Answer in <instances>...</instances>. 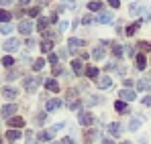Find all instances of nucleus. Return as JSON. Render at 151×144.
<instances>
[{
	"label": "nucleus",
	"instance_id": "a18cd8bd",
	"mask_svg": "<svg viewBox=\"0 0 151 144\" xmlns=\"http://www.w3.org/2000/svg\"><path fill=\"white\" fill-rule=\"evenodd\" d=\"M127 53H129L131 57H135V49H133V47H129V49H127Z\"/></svg>",
	"mask_w": 151,
	"mask_h": 144
},
{
	"label": "nucleus",
	"instance_id": "f8f14e48",
	"mask_svg": "<svg viewBox=\"0 0 151 144\" xmlns=\"http://www.w3.org/2000/svg\"><path fill=\"white\" fill-rule=\"evenodd\" d=\"M47 24H49V18H45V16H39V18H37V28H39V31H43V33H45Z\"/></svg>",
	"mask_w": 151,
	"mask_h": 144
},
{
	"label": "nucleus",
	"instance_id": "49530a36",
	"mask_svg": "<svg viewBox=\"0 0 151 144\" xmlns=\"http://www.w3.org/2000/svg\"><path fill=\"white\" fill-rule=\"evenodd\" d=\"M49 23H57V14H51V16H49Z\"/></svg>",
	"mask_w": 151,
	"mask_h": 144
},
{
	"label": "nucleus",
	"instance_id": "393cba45",
	"mask_svg": "<svg viewBox=\"0 0 151 144\" xmlns=\"http://www.w3.org/2000/svg\"><path fill=\"white\" fill-rule=\"evenodd\" d=\"M139 128H141V120H131L129 130H133V132H135V130H139Z\"/></svg>",
	"mask_w": 151,
	"mask_h": 144
},
{
	"label": "nucleus",
	"instance_id": "b1692460",
	"mask_svg": "<svg viewBox=\"0 0 151 144\" xmlns=\"http://www.w3.org/2000/svg\"><path fill=\"white\" fill-rule=\"evenodd\" d=\"M51 49H53L51 41H43V43H41V51H43V53H51Z\"/></svg>",
	"mask_w": 151,
	"mask_h": 144
},
{
	"label": "nucleus",
	"instance_id": "f257e3e1",
	"mask_svg": "<svg viewBox=\"0 0 151 144\" xmlns=\"http://www.w3.org/2000/svg\"><path fill=\"white\" fill-rule=\"evenodd\" d=\"M23 83H25V89H27V92H29V94H33V92L41 85V77H27Z\"/></svg>",
	"mask_w": 151,
	"mask_h": 144
},
{
	"label": "nucleus",
	"instance_id": "8fccbe9b",
	"mask_svg": "<svg viewBox=\"0 0 151 144\" xmlns=\"http://www.w3.org/2000/svg\"><path fill=\"white\" fill-rule=\"evenodd\" d=\"M102 144H114V142H112V140H108V138H106V140H102Z\"/></svg>",
	"mask_w": 151,
	"mask_h": 144
},
{
	"label": "nucleus",
	"instance_id": "ddd939ff",
	"mask_svg": "<svg viewBox=\"0 0 151 144\" xmlns=\"http://www.w3.org/2000/svg\"><path fill=\"white\" fill-rule=\"evenodd\" d=\"M45 87H47L49 92H53V94H55V92H59V85H57V81H55V79H47V81H45Z\"/></svg>",
	"mask_w": 151,
	"mask_h": 144
},
{
	"label": "nucleus",
	"instance_id": "f03ea898",
	"mask_svg": "<svg viewBox=\"0 0 151 144\" xmlns=\"http://www.w3.org/2000/svg\"><path fill=\"white\" fill-rule=\"evenodd\" d=\"M14 112H17V106L14 104H8V106H4L2 108V118H6V120H12V116H14Z\"/></svg>",
	"mask_w": 151,
	"mask_h": 144
},
{
	"label": "nucleus",
	"instance_id": "3c124183",
	"mask_svg": "<svg viewBox=\"0 0 151 144\" xmlns=\"http://www.w3.org/2000/svg\"><path fill=\"white\" fill-rule=\"evenodd\" d=\"M149 81H151V73H149Z\"/></svg>",
	"mask_w": 151,
	"mask_h": 144
},
{
	"label": "nucleus",
	"instance_id": "58836bf2",
	"mask_svg": "<svg viewBox=\"0 0 151 144\" xmlns=\"http://www.w3.org/2000/svg\"><path fill=\"white\" fill-rule=\"evenodd\" d=\"M49 63L57 65V55H53V53H51V55H49Z\"/></svg>",
	"mask_w": 151,
	"mask_h": 144
},
{
	"label": "nucleus",
	"instance_id": "c9c22d12",
	"mask_svg": "<svg viewBox=\"0 0 151 144\" xmlns=\"http://www.w3.org/2000/svg\"><path fill=\"white\" fill-rule=\"evenodd\" d=\"M29 16H33V18H39V8H31V10H29Z\"/></svg>",
	"mask_w": 151,
	"mask_h": 144
},
{
	"label": "nucleus",
	"instance_id": "0eeeda50",
	"mask_svg": "<svg viewBox=\"0 0 151 144\" xmlns=\"http://www.w3.org/2000/svg\"><path fill=\"white\" fill-rule=\"evenodd\" d=\"M119 96H121V99H125V101H133V99H135V92H131V89H121Z\"/></svg>",
	"mask_w": 151,
	"mask_h": 144
},
{
	"label": "nucleus",
	"instance_id": "7c9ffc66",
	"mask_svg": "<svg viewBox=\"0 0 151 144\" xmlns=\"http://www.w3.org/2000/svg\"><path fill=\"white\" fill-rule=\"evenodd\" d=\"M96 136H98V132H96V130H90V132L86 134V142H92Z\"/></svg>",
	"mask_w": 151,
	"mask_h": 144
},
{
	"label": "nucleus",
	"instance_id": "a19ab883",
	"mask_svg": "<svg viewBox=\"0 0 151 144\" xmlns=\"http://www.w3.org/2000/svg\"><path fill=\"white\" fill-rule=\"evenodd\" d=\"M68 26H70V23H65V21H63V23L59 24V31H65V28H68Z\"/></svg>",
	"mask_w": 151,
	"mask_h": 144
},
{
	"label": "nucleus",
	"instance_id": "6e6552de",
	"mask_svg": "<svg viewBox=\"0 0 151 144\" xmlns=\"http://www.w3.org/2000/svg\"><path fill=\"white\" fill-rule=\"evenodd\" d=\"M108 134H112V136H121V134H123V130H121V124L112 122V124L108 126Z\"/></svg>",
	"mask_w": 151,
	"mask_h": 144
},
{
	"label": "nucleus",
	"instance_id": "4be33fe9",
	"mask_svg": "<svg viewBox=\"0 0 151 144\" xmlns=\"http://www.w3.org/2000/svg\"><path fill=\"white\" fill-rule=\"evenodd\" d=\"M145 65H147V59L143 55H137V69H145Z\"/></svg>",
	"mask_w": 151,
	"mask_h": 144
},
{
	"label": "nucleus",
	"instance_id": "6ab92c4d",
	"mask_svg": "<svg viewBox=\"0 0 151 144\" xmlns=\"http://www.w3.org/2000/svg\"><path fill=\"white\" fill-rule=\"evenodd\" d=\"M6 138H8V140H19V138H21V132H19V130H8V132H6Z\"/></svg>",
	"mask_w": 151,
	"mask_h": 144
},
{
	"label": "nucleus",
	"instance_id": "72a5a7b5",
	"mask_svg": "<svg viewBox=\"0 0 151 144\" xmlns=\"http://www.w3.org/2000/svg\"><path fill=\"white\" fill-rule=\"evenodd\" d=\"M45 118H47V114H45V112H41V114L35 118V122H37V124H43V122H45Z\"/></svg>",
	"mask_w": 151,
	"mask_h": 144
},
{
	"label": "nucleus",
	"instance_id": "7ed1b4c3",
	"mask_svg": "<svg viewBox=\"0 0 151 144\" xmlns=\"http://www.w3.org/2000/svg\"><path fill=\"white\" fill-rule=\"evenodd\" d=\"M78 122H80L82 126H90V124L94 122V118H92L90 112H80V114H78Z\"/></svg>",
	"mask_w": 151,
	"mask_h": 144
},
{
	"label": "nucleus",
	"instance_id": "2eb2a0df",
	"mask_svg": "<svg viewBox=\"0 0 151 144\" xmlns=\"http://www.w3.org/2000/svg\"><path fill=\"white\" fill-rule=\"evenodd\" d=\"M96 23H102V24H108V23H112V14H100V16H96Z\"/></svg>",
	"mask_w": 151,
	"mask_h": 144
},
{
	"label": "nucleus",
	"instance_id": "de8ad7c7",
	"mask_svg": "<svg viewBox=\"0 0 151 144\" xmlns=\"http://www.w3.org/2000/svg\"><path fill=\"white\" fill-rule=\"evenodd\" d=\"M82 23H84V24H90V23H92V18H90V16H84V21H82Z\"/></svg>",
	"mask_w": 151,
	"mask_h": 144
},
{
	"label": "nucleus",
	"instance_id": "1a4fd4ad",
	"mask_svg": "<svg viewBox=\"0 0 151 144\" xmlns=\"http://www.w3.org/2000/svg\"><path fill=\"white\" fill-rule=\"evenodd\" d=\"M68 47L72 49V51H78L80 47H84V41L82 39H70L68 41Z\"/></svg>",
	"mask_w": 151,
	"mask_h": 144
},
{
	"label": "nucleus",
	"instance_id": "cd10ccee",
	"mask_svg": "<svg viewBox=\"0 0 151 144\" xmlns=\"http://www.w3.org/2000/svg\"><path fill=\"white\" fill-rule=\"evenodd\" d=\"M129 10H131V14H137V12H141V10H143V6H141V4H131V8H129Z\"/></svg>",
	"mask_w": 151,
	"mask_h": 144
},
{
	"label": "nucleus",
	"instance_id": "ea45409f",
	"mask_svg": "<svg viewBox=\"0 0 151 144\" xmlns=\"http://www.w3.org/2000/svg\"><path fill=\"white\" fill-rule=\"evenodd\" d=\"M61 73V67L59 65H53V75H59Z\"/></svg>",
	"mask_w": 151,
	"mask_h": 144
},
{
	"label": "nucleus",
	"instance_id": "09e8293b",
	"mask_svg": "<svg viewBox=\"0 0 151 144\" xmlns=\"http://www.w3.org/2000/svg\"><path fill=\"white\" fill-rule=\"evenodd\" d=\"M29 2H31V0H19V4H23V6H25V4H29Z\"/></svg>",
	"mask_w": 151,
	"mask_h": 144
},
{
	"label": "nucleus",
	"instance_id": "2f4dec72",
	"mask_svg": "<svg viewBox=\"0 0 151 144\" xmlns=\"http://www.w3.org/2000/svg\"><path fill=\"white\" fill-rule=\"evenodd\" d=\"M137 87H139L141 92H143V89H149V81H143V79H141V81L137 83Z\"/></svg>",
	"mask_w": 151,
	"mask_h": 144
},
{
	"label": "nucleus",
	"instance_id": "9b49d317",
	"mask_svg": "<svg viewBox=\"0 0 151 144\" xmlns=\"http://www.w3.org/2000/svg\"><path fill=\"white\" fill-rule=\"evenodd\" d=\"M2 96L6 97V99H14L19 94H17V89H12V87H4V89H2Z\"/></svg>",
	"mask_w": 151,
	"mask_h": 144
},
{
	"label": "nucleus",
	"instance_id": "20e7f679",
	"mask_svg": "<svg viewBox=\"0 0 151 144\" xmlns=\"http://www.w3.org/2000/svg\"><path fill=\"white\" fill-rule=\"evenodd\" d=\"M19 31H21L23 35H31V33H33V24L29 23V21H21V23H19Z\"/></svg>",
	"mask_w": 151,
	"mask_h": 144
},
{
	"label": "nucleus",
	"instance_id": "9d476101",
	"mask_svg": "<svg viewBox=\"0 0 151 144\" xmlns=\"http://www.w3.org/2000/svg\"><path fill=\"white\" fill-rule=\"evenodd\" d=\"M61 108V99H49L47 101V112H55Z\"/></svg>",
	"mask_w": 151,
	"mask_h": 144
},
{
	"label": "nucleus",
	"instance_id": "c85d7f7f",
	"mask_svg": "<svg viewBox=\"0 0 151 144\" xmlns=\"http://www.w3.org/2000/svg\"><path fill=\"white\" fill-rule=\"evenodd\" d=\"M0 33H2V35H10V33H12V26H10V24H2V26H0Z\"/></svg>",
	"mask_w": 151,
	"mask_h": 144
},
{
	"label": "nucleus",
	"instance_id": "e433bc0d",
	"mask_svg": "<svg viewBox=\"0 0 151 144\" xmlns=\"http://www.w3.org/2000/svg\"><path fill=\"white\" fill-rule=\"evenodd\" d=\"M98 101H100L98 97H88V99H86V104H88V106H94V104H98Z\"/></svg>",
	"mask_w": 151,
	"mask_h": 144
},
{
	"label": "nucleus",
	"instance_id": "864d4df0",
	"mask_svg": "<svg viewBox=\"0 0 151 144\" xmlns=\"http://www.w3.org/2000/svg\"><path fill=\"white\" fill-rule=\"evenodd\" d=\"M0 142H2V140H0Z\"/></svg>",
	"mask_w": 151,
	"mask_h": 144
},
{
	"label": "nucleus",
	"instance_id": "c03bdc74",
	"mask_svg": "<svg viewBox=\"0 0 151 144\" xmlns=\"http://www.w3.org/2000/svg\"><path fill=\"white\" fill-rule=\"evenodd\" d=\"M10 2H12V0H0V6H8Z\"/></svg>",
	"mask_w": 151,
	"mask_h": 144
},
{
	"label": "nucleus",
	"instance_id": "bb28decb",
	"mask_svg": "<svg viewBox=\"0 0 151 144\" xmlns=\"http://www.w3.org/2000/svg\"><path fill=\"white\" fill-rule=\"evenodd\" d=\"M43 65H45V61H43V59H37V61H33V69H35V71L43 69Z\"/></svg>",
	"mask_w": 151,
	"mask_h": 144
},
{
	"label": "nucleus",
	"instance_id": "a211bd4d",
	"mask_svg": "<svg viewBox=\"0 0 151 144\" xmlns=\"http://www.w3.org/2000/svg\"><path fill=\"white\" fill-rule=\"evenodd\" d=\"M114 110H116V112H121V114H127V112H129L127 104H125V101H121V99H119V101L114 104Z\"/></svg>",
	"mask_w": 151,
	"mask_h": 144
},
{
	"label": "nucleus",
	"instance_id": "39448f33",
	"mask_svg": "<svg viewBox=\"0 0 151 144\" xmlns=\"http://www.w3.org/2000/svg\"><path fill=\"white\" fill-rule=\"evenodd\" d=\"M19 45H21V43H19V39H8V41L4 43V51H10V53H12V51H17V49H19Z\"/></svg>",
	"mask_w": 151,
	"mask_h": 144
},
{
	"label": "nucleus",
	"instance_id": "79ce46f5",
	"mask_svg": "<svg viewBox=\"0 0 151 144\" xmlns=\"http://www.w3.org/2000/svg\"><path fill=\"white\" fill-rule=\"evenodd\" d=\"M123 83H125V87H131L133 85V79H123Z\"/></svg>",
	"mask_w": 151,
	"mask_h": 144
},
{
	"label": "nucleus",
	"instance_id": "a878e982",
	"mask_svg": "<svg viewBox=\"0 0 151 144\" xmlns=\"http://www.w3.org/2000/svg\"><path fill=\"white\" fill-rule=\"evenodd\" d=\"M86 75L94 79V77H98V69H96V67H88V69H86Z\"/></svg>",
	"mask_w": 151,
	"mask_h": 144
},
{
	"label": "nucleus",
	"instance_id": "4468645a",
	"mask_svg": "<svg viewBox=\"0 0 151 144\" xmlns=\"http://www.w3.org/2000/svg\"><path fill=\"white\" fill-rule=\"evenodd\" d=\"M10 16H12V14H10L8 10L0 8V23H2V24H8V21H10Z\"/></svg>",
	"mask_w": 151,
	"mask_h": 144
},
{
	"label": "nucleus",
	"instance_id": "603ef678",
	"mask_svg": "<svg viewBox=\"0 0 151 144\" xmlns=\"http://www.w3.org/2000/svg\"><path fill=\"white\" fill-rule=\"evenodd\" d=\"M123 144H131V142H123Z\"/></svg>",
	"mask_w": 151,
	"mask_h": 144
},
{
	"label": "nucleus",
	"instance_id": "4c0bfd02",
	"mask_svg": "<svg viewBox=\"0 0 151 144\" xmlns=\"http://www.w3.org/2000/svg\"><path fill=\"white\" fill-rule=\"evenodd\" d=\"M108 4H110L112 8H119V6H121V0H108Z\"/></svg>",
	"mask_w": 151,
	"mask_h": 144
},
{
	"label": "nucleus",
	"instance_id": "c756f323",
	"mask_svg": "<svg viewBox=\"0 0 151 144\" xmlns=\"http://www.w3.org/2000/svg\"><path fill=\"white\" fill-rule=\"evenodd\" d=\"M2 65H4V67H12V65H14V59H12V57H4V59H2Z\"/></svg>",
	"mask_w": 151,
	"mask_h": 144
},
{
	"label": "nucleus",
	"instance_id": "423d86ee",
	"mask_svg": "<svg viewBox=\"0 0 151 144\" xmlns=\"http://www.w3.org/2000/svg\"><path fill=\"white\" fill-rule=\"evenodd\" d=\"M96 85H98L100 89H106V87H110V85H112V79H110L108 75H104V77H100V79L96 81Z\"/></svg>",
	"mask_w": 151,
	"mask_h": 144
},
{
	"label": "nucleus",
	"instance_id": "f3484780",
	"mask_svg": "<svg viewBox=\"0 0 151 144\" xmlns=\"http://www.w3.org/2000/svg\"><path fill=\"white\" fill-rule=\"evenodd\" d=\"M72 67H74V71L78 73V75L84 71V63H82L80 59H74V61H72Z\"/></svg>",
	"mask_w": 151,
	"mask_h": 144
},
{
	"label": "nucleus",
	"instance_id": "dca6fc26",
	"mask_svg": "<svg viewBox=\"0 0 151 144\" xmlns=\"http://www.w3.org/2000/svg\"><path fill=\"white\" fill-rule=\"evenodd\" d=\"M104 55H106V53H104V49H102V47H96L94 51H92V57H94L96 61H100V59H104Z\"/></svg>",
	"mask_w": 151,
	"mask_h": 144
},
{
	"label": "nucleus",
	"instance_id": "aec40b11",
	"mask_svg": "<svg viewBox=\"0 0 151 144\" xmlns=\"http://www.w3.org/2000/svg\"><path fill=\"white\" fill-rule=\"evenodd\" d=\"M8 124L14 126V128H23V126H25V120H23V118H12V120H8Z\"/></svg>",
	"mask_w": 151,
	"mask_h": 144
},
{
	"label": "nucleus",
	"instance_id": "473e14b6",
	"mask_svg": "<svg viewBox=\"0 0 151 144\" xmlns=\"http://www.w3.org/2000/svg\"><path fill=\"white\" fill-rule=\"evenodd\" d=\"M112 53H114L116 57H121V55H123V47H121V45H114V47H112Z\"/></svg>",
	"mask_w": 151,
	"mask_h": 144
},
{
	"label": "nucleus",
	"instance_id": "37998d69",
	"mask_svg": "<svg viewBox=\"0 0 151 144\" xmlns=\"http://www.w3.org/2000/svg\"><path fill=\"white\" fill-rule=\"evenodd\" d=\"M61 144H74V140H72V138H63V140H61Z\"/></svg>",
	"mask_w": 151,
	"mask_h": 144
},
{
	"label": "nucleus",
	"instance_id": "412c9836",
	"mask_svg": "<svg viewBox=\"0 0 151 144\" xmlns=\"http://www.w3.org/2000/svg\"><path fill=\"white\" fill-rule=\"evenodd\" d=\"M139 26H141V23H135V24H131V26H127V35H129V37H131V35H135V33H137V31H139Z\"/></svg>",
	"mask_w": 151,
	"mask_h": 144
},
{
	"label": "nucleus",
	"instance_id": "f704fd0d",
	"mask_svg": "<svg viewBox=\"0 0 151 144\" xmlns=\"http://www.w3.org/2000/svg\"><path fill=\"white\" fill-rule=\"evenodd\" d=\"M137 47H139V49H143V51H149V49H151V43H145V41H141V43H139Z\"/></svg>",
	"mask_w": 151,
	"mask_h": 144
},
{
	"label": "nucleus",
	"instance_id": "5701e85b",
	"mask_svg": "<svg viewBox=\"0 0 151 144\" xmlns=\"http://www.w3.org/2000/svg\"><path fill=\"white\" fill-rule=\"evenodd\" d=\"M100 8H102V2H98V0H92L88 4V10H100Z\"/></svg>",
	"mask_w": 151,
	"mask_h": 144
}]
</instances>
